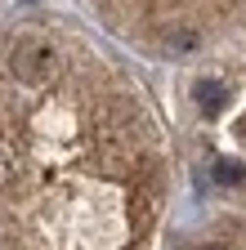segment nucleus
<instances>
[{
  "label": "nucleus",
  "mask_w": 246,
  "mask_h": 250,
  "mask_svg": "<svg viewBox=\"0 0 246 250\" xmlns=\"http://www.w3.org/2000/svg\"><path fill=\"white\" fill-rule=\"evenodd\" d=\"M183 103L206 183L224 197H246V41L201 58Z\"/></svg>",
  "instance_id": "7ed1b4c3"
},
{
  "label": "nucleus",
  "mask_w": 246,
  "mask_h": 250,
  "mask_svg": "<svg viewBox=\"0 0 246 250\" xmlns=\"http://www.w3.org/2000/svg\"><path fill=\"white\" fill-rule=\"evenodd\" d=\"M175 139L139 76L63 18L0 22V250H152Z\"/></svg>",
  "instance_id": "f257e3e1"
},
{
  "label": "nucleus",
  "mask_w": 246,
  "mask_h": 250,
  "mask_svg": "<svg viewBox=\"0 0 246 250\" xmlns=\"http://www.w3.org/2000/svg\"><path fill=\"white\" fill-rule=\"evenodd\" d=\"M116 45L143 58H210L246 41V0H81Z\"/></svg>",
  "instance_id": "f03ea898"
}]
</instances>
